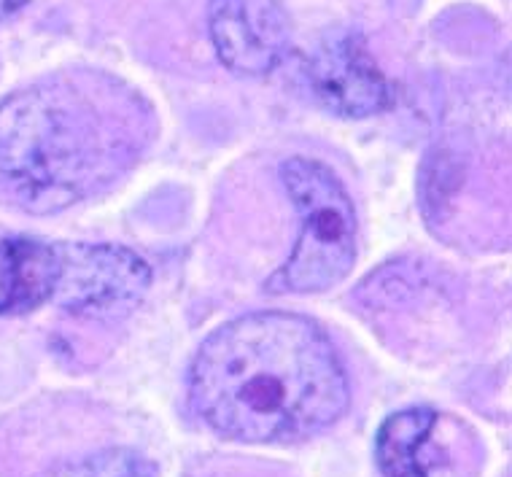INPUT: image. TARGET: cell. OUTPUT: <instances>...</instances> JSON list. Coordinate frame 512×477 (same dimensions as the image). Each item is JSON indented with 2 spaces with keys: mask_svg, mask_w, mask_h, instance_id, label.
Masks as SVG:
<instances>
[{
  "mask_svg": "<svg viewBox=\"0 0 512 477\" xmlns=\"http://www.w3.org/2000/svg\"><path fill=\"white\" fill-rule=\"evenodd\" d=\"M305 79L321 106L345 119H367L394 106V87L372 60L362 33H337L316 46Z\"/></svg>",
  "mask_w": 512,
  "mask_h": 477,
  "instance_id": "obj_5",
  "label": "cell"
},
{
  "mask_svg": "<svg viewBox=\"0 0 512 477\" xmlns=\"http://www.w3.org/2000/svg\"><path fill=\"white\" fill-rule=\"evenodd\" d=\"M189 402L227 440L273 445L324 432L351 402L327 332L297 313H248L205 337Z\"/></svg>",
  "mask_w": 512,
  "mask_h": 477,
  "instance_id": "obj_1",
  "label": "cell"
},
{
  "mask_svg": "<svg viewBox=\"0 0 512 477\" xmlns=\"http://www.w3.org/2000/svg\"><path fill=\"white\" fill-rule=\"evenodd\" d=\"M60 278V251L30 235L0 240V318L25 316L52 300Z\"/></svg>",
  "mask_w": 512,
  "mask_h": 477,
  "instance_id": "obj_8",
  "label": "cell"
},
{
  "mask_svg": "<svg viewBox=\"0 0 512 477\" xmlns=\"http://www.w3.org/2000/svg\"><path fill=\"white\" fill-rule=\"evenodd\" d=\"M54 300L79 318H122L149 294L154 273L141 254L116 243H65Z\"/></svg>",
  "mask_w": 512,
  "mask_h": 477,
  "instance_id": "obj_4",
  "label": "cell"
},
{
  "mask_svg": "<svg viewBox=\"0 0 512 477\" xmlns=\"http://www.w3.org/2000/svg\"><path fill=\"white\" fill-rule=\"evenodd\" d=\"M281 181L294 211L300 238L281 270L267 281L273 294H321L348 278L356 262V211L335 170L310 157L281 165Z\"/></svg>",
  "mask_w": 512,
  "mask_h": 477,
  "instance_id": "obj_3",
  "label": "cell"
},
{
  "mask_svg": "<svg viewBox=\"0 0 512 477\" xmlns=\"http://www.w3.org/2000/svg\"><path fill=\"white\" fill-rule=\"evenodd\" d=\"M208 33L221 65L238 76H267L289 52L281 0H211Z\"/></svg>",
  "mask_w": 512,
  "mask_h": 477,
  "instance_id": "obj_6",
  "label": "cell"
},
{
  "mask_svg": "<svg viewBox=\"0 0 512 477\" xmlns=\"http://www.w3.org/2000/svg\"><path fill=\"white\" fill-rule=\"evenodd\" d=\"M445 418L432 407H407L389 416L375 437V461L383 477H464V459L440 442Z\"/></svg>",
  "mask_w": 512,
  "mask_h": 477,
  "instance_id": "obj_7",
  "label": "cell"
},
{
  "mask_svg": "<svg viewBox=\"0 0 512 477\" xmlns=\"http://www.w3.org/2000/svg\"><path fill=\"white\" fill-rule=\"evenodd\" d=\"M30 0H0V19H9L11 14H17L22 6H27Z\"/></svg>",
  "mask_w": 512,
  "mask_h": 477,
  "instance_id": "obj_10",
  "label": "cell"
},
{
  "mask_svg": "<svg viewBox=\"0 0 512 477\" xmlns=\"http://www.w3.org/2000/svg\"><path fill=\"white\" fill-rule=\"evenodd\" d=\"M149 111L103 73H62L0 100V192L57 213L119 181L141 157Z\"/></svg>",
  "mask_w": 512,
  "mask_h": 477,
  "instance_id": "obj_2",
  "label": "cell"
},
{
  "mask_svg": "<svg viewBox=\"0 0 512 477\" xmlns=\"http://www.w3.org/2000/svg\"><path fill=\"white\" fill-rule=\"evenodd\" d=\"M46 477H159V467L130 448H106L79 461H68Z\"/></svg>",
  "mask_w": 512,
  "mask_h": 477,
  "instance_id": "obj_9",
  "label": "cell"
}]
</instances>
